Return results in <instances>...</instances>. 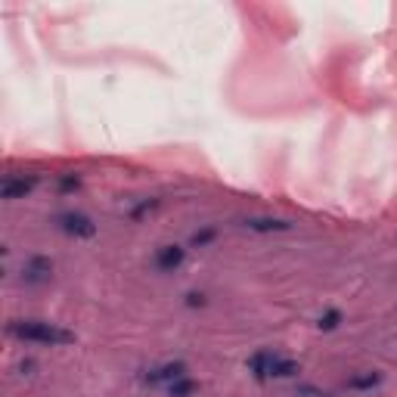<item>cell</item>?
Instances as JSON below:
<instances>
[{
  "instance_id": "4fadbf2b",
  "label": "cell",
  "mask_w": 397,
  "mask_h": 397,
  "mask_svg": "<svg viewBox=\"0 0 397 397\" xmlns=\"http://www.w3.org/2000/svg\"><path fill=\"white\" fill-rule=\"evenodd\" d=\"M158 208V199H146V202H140L137 208H131V221H140V218H146V214H153Z\"/></svg>"
},
{
  "instance_id": "2e32d148",
  "label": "cell",
  "mask_w": 397,
  "mask_h": 397,
  "mask_svg": "<svg viewBox=\"0 0 397 397\" xmlns=\"http://www.w3.org/2000/svg\"><path fill=\"white\" fill-rule=\"evenodd\" d=\"M186 305H190V307H202V305H205V295L190 292V295H186Z\"/></svg>"
},
{
  "instance_id": "30bf717a",
  "label": "cell",
  "mask_w": 397,
  "mask_h": 397,
  "mask_svg": "<svg viewBox=\"0 0 397 397\" xmlns=\"http://www.w3.org/2000/svg\"><path fill=\"white\" fill-rule=\"evenodd\" d=\"M301 366L295 363V360H283L277 357L273 360V370H270V379H292V375H298Z\"/></svg>"
},
{
  "instance_id": "277c9868",
  "label": "cell",
  "mask_w": 397,
  "mask_h": 397,
  "mask_svg": "<svg viewBox=\"0 0 397 397\" xmlns=\"http://www.w3.org/2000/svg\"><path fill=\"white\" fill-rule=\"evenodd\" d=\"M34 186H38V177H6L4 186H0V196L16 202V199H25Z\"/></svg>"
},
{
  "instance_id": "6da1fadb",
  "label": "cell",
  "mask_w": 397,
  "mask_h": 397,
  "mask_svg": "<svg viewBox=\"0 0 397 397\" xmlns=\"http://www.w3.org/2000/svg\"><path fill=\"white\" fill-rule=\"evenodd\" d=\"M13 338L19 342H28V344H47V348H60V344H71L75 342V332L69 329H60L53 323H44V320H13L6 326Z\"/></svg>"
},
{
  "instance_id": "9a60e30c",
  "label": "cell",
  "mask_w": 397,
  "mask_h": 397,
  "mask_svg": "<svg viewBox=\"0 0 397 397\" xmlns=\"http://www.w3.org/2000/svg\"><path fill=\"white\" fill-rule=\"evenodd\" d=\"M78 186H81V177H78V174L60 177V190H62V193H71V190H78Z\"/></svg>"
},
{
  "instance_id": "8fae6325",
  "label": "cell",
  "mask_w": 397,
  "mask_h": 397,
  "mask_svg": "<svg viewBox=\"0 0 397 397\" xmlns=\"http://www.w3.org/2000/svg\"><path fill=\"white\" fill-rule=\"evenodd\" d=\"M196 382L190 379V375H183V379H177V382H171L168 385V394L171 397H190V394H196Z\"/></svg>"
},
{
  "instance_id": "ba28073f",
  "label": "cell",
  "mask_w": 397,
  "mask_h": 397,
  "mask_svg": "<svg viewBox=\"0 0 397 397\" xmlns=\"http://www.w3.org/2000/svg\"><path fill=\"white\" fill-rule=\"evenodd\" d=\"M273 360H277V354H270V351L251 354V360H249L251 375H255L258 382H267V379H270V370H273Z\"/></svg>"
},
{
  "instance_id": "3957f363",
  "label": "cell",
  "mask_w": 397,
  "mask_h": 397,
  "mask_svg": "<svg viewBox=\"0 0 397 397\" xmlns=\"http://www.w3.org/2000/svg\"><path fill=\"white\" fill-rule=\"evenodd\" d=\"M50 277H53V261L44 255L28 258V264L22 267V279L28 286H44V283H50Z\"/></svg>"
},
{
  "instance_id": "5bb4252c",
  "label": "cell",
  "mask_w": 397,
  "mask_h": 397,
  "mask_svg": "<svg viewBox=\"0 0 397 397\" xmlns=\"http://www.w3.org/2000/svg\"><path fill=\"white\" fill-rule=\"evenodd\" d=\"M338 323H342V310H326V314L320 316V323H316V326H320L323 332H329V329H335Z\"/></svg>"
},
{
  "instance_id": "e0dca14e",
  "label": "cell",
  "mask_w": 397,
  "mask_h": 397,
  "mask_svg": "<svg viewBox=\"0 0 397 397\" xmlns=\"http://www.w3.org/2000/svg\"><path fill=\"white\" fill-rule=\"evenodd\" d=\"M298 394H305V397H326V391H316V388H310V385L298 388Z\"/></svg>"
},
{
  "instance_id": "5b68a950",
  "label": "cell",
  "mask_w": 397,
  "mask_h": 397,
  "mask_svg": "<svg viewBox=\"0 0 397 397\" xmlns=\"http://www.w3.org/2000/svg\"><path fill=\"white\" fill-rule=\"evenodd\" d=\"M183 258H186V249H180V245H162L155 251V267L162 273H174L183 264Z\"/></svg>"
},
{
  "instance_id": "9c48e42d",
  "label": "cell",
  "mask_w": 397,
  "mask_h": 397,
  "mask_svg": "<svg viewBox=\"0 0 397 397\" xmlns=\"http://www.w3.org/2000/svg\"><path fill=\"white\" fill-rule=\"evenodd\" d=\"M379 385H382L379 372H357V375H351V379L344 382L348 391H372V388H379Z\"/></svg>"
},
{
  "instance_id": "52a82bcc",
  "label": "cell",
  "mask_w": 397,
  "mask_h": 397,
  "mask_svg": "<svg viewBox=\"0 0 397 397\" xmlns=\"http://www.w3.org/2000/svg\"><path fill=\"white\" fill-rule=\"evenodd\" d=\"M242 227L251 233H286V230H292V223L279 218H245Z\"/></svg>"
},
{
  "instance_id": "8992f818",
  "label": "cell",
  "mask_w": 397,
  "mask_h": 397,
  "mask_svg": "<svg viewBox=\"0 0 397 397\" xmlns=\"http://www.w3.org/2000/svg\"><path fill=\"white\" fill-rule=\"evenodd\" d=\"M183 375H186V363H180V360H177V363H162L158 370H149L143 379H146L149 385H158V382H168V385H171V382L183 379Z\"/></svg>"
},
{
  "instance_id": "7c38bea8",
  "label": "cell",
  "mask_w": 397,
  "mask_h": 397,
  "mask_svg": "<svg viewBox=\"0 0 397 397\" xmlns=\"http://www.w3.org/2000/svg\"><path fill=\"white\" fill-rule=\"evenodd\" d=\"M214 236H218V230L214 227H205V230H196V233L190 236V249H205L208 242H214Z\"/></svg>"
},
{
  "instance_id": "7a4b0ae2",
  "label": "cell",
  "mask_w": 397,
  "mask_h": 397,
  "mask_svg": "<svg viewBox=\"0 0 397 397\" xmlns=\"http://www.w3.org/2000/svg\"><path fill=\"white\" fill-rule=\"evenodd\" d=\"M56 223H60L62 233L75 236V239H90V236H97V223L81 211H62L60 218H56Z\"/></svg>"
}]
</instances>
